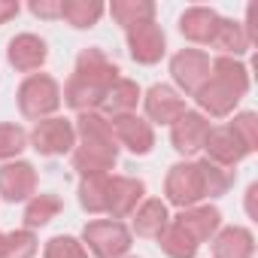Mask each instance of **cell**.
Returning <instances> with one entry per match:
<instances>
[{
	"label": "cell",
	"instance_id": "obj_1",
	"mask_svg": "<svg viewBox=\"0 0 258 258\" xmlns=\"http://www.w3.org/2000/svg\"><path fill=\"white\" fill-rule=\"evenodd\" d=\"M231 185H234V170L216 167L213 161L201 158V161L173 164L164 179V195H167V204L188 210L207 198H222Z\"/></svg>",
	"mask_w": 258,
	"mask_h": 258
},
{
	"label": "cell",
	"instance_id": "obj_2",
	"mask_svg": "<svg viewBox=\"0 0 258 258\" xmlns=\"http://www.w3.org/2000/svg\"><path fill=\"white\" fill-rule=\"evenodd\" d=\"M118 67L103 55V49L88 46L79 52L76 67L64 85V103L76 112H97V106L103 103L106 91L112 88V82L118 79Z\"/></svg>",
	"mask_w": 258,
	"mask_h": 258
},
{
	"label": "cell",
	"instance_id": "obj_3",
	"mask_svg": "<svg viewBox=\"0 0 258 258\" xmlns=\"http://www.w3.org/2000/svg\"><path fill=\"white\" fill-rule=\"evenodd\" d=\"M76 146H73V170L85 176H103L118 161V143L112 137L109 118L100 112H79L76 121Z\"/></svg>",
	"mask_w": 258,
	"mask_h": 258
},
{
	"label": "cell",
	"instance_id": "obj_4",
	"mask_svg": "<svg viewBox=\"0 0 258 258\" xmlns=\"http://www.w3.org/2000/svg\"><path fill=\"white\" fill-rule=\"evenodd\" d=\"M246 91H249V70L237 58L219 55L216 61H210V76L198 88L195 100L201 106V115L225 118L246 97Z\"/></svg>",
	"mask_w": 258,
	"mask_h": 258
},
{
	"label": "cell",
	"instance_id": "obj_5",
	"mask_svg": "<svg viewBox=\"0 0 258 258\" xmlns=\"http://www.w3.org/2000/svg\"><path fill=\"white\" fill-rule=\"evenodd\" d=\"M219 228H222V213L210 204H198L179 210V216H170L164 234L158 237V246L167 258H195L201 243L213 240Z\"/></svg>",
	"mask_w": 258,
	"mask_h": 258
},
{
	"label": "cell",
	"instance_id": "obj_6",
	"mask_svg": "<svg viewBox=\"0 0 258 258\" xmlns=\"http://www.w3.org/2000/svg\"><path fill=\"white\" fill-rule=\"evenodd\" d=\"M16 100H19V112L25 118L43 121V118H52V112L61 106V85L49 73H31L19 85Z\"/></svg>",
	"mask_w": 258,
	"mask_h": 258
},
{
	"label": "cell",
	"instance_id": "obj_7",
	"mask_svg": "<svg viewBox=\"0 0 258 258\" xmlns=\"http://www.w3.org/2000/svg\"><path fill=\"white\" fill-rule=\"evenodd\" d=\"M82 246L94 258H124L131 249V231L115 219H94L82 228Z\"/></svg>",
	"mask_w": 258,
	"mask_h": 258
},
{
	"label": "cell",
	"instance_id": "obj_8",
	"mask_svg": "<svg viewBox=\"0 0 258 258\" xmlns=\"http://www.w3.org/2000/svg\"><path fill=\"white\" fill-rule=\"evenodd\" d=\"M28 143L46 155V158H55V155H67L73 152L76 146V127L70 118H61V115H52V118H43L34 124V131L28 134Z\"/></svg>",
	"mask_w": 258,
	"mask_h": 258
},
{
	"label": "cell",
	"instance_id": "obj_9",
	"mask_svg": "<svg viewBox=\"0 0 258 258\" xmlns=\"http://www.w3.org/2000/svg\"><path fill=\"white\" fill-rule=\"evenodd\" d=\"M170 76L179 85V91H185V94L195 97L198 88L210 76V55L201 52V49H179L170 58Z\"/></svg>",
	"mask_w": 258,
	"mask_h": 258
},
{
	"label": "cell",
	"instance_id": "obj_10",
	"mask_svg": "<svg viewBox=\"0 0 258 258\" xmlns=\"http://www.w3.org/2000/svg\"><path fill=\"white\" fill-rule=\"evenodd\" d=\"M109 127H112V137L118 146H124L131 155H149L152 146H155V131H152V124L134 112H127V115H115L109 118Z\"/></svg>",
	"mask_w": 258,
	"mask_h": 258
},
{
	"label": "cell",
	"instance_id": "obj_11",
	"mask_svg": "<svg viewBox=\"0 0 258 258\" xmlns=\"http://www.w3.org/2000/svg\"><path fill=\"white\" fill-rule=\"evenodd\" d=\"M204 152H207V161H213L216 167H225V170H234V164H240L246 155H252L243 140L234 134L231 124H216L210 127L207 134V143H204Z\"/></svg>",
	"mask_w": 258,
	"mask_h": 258
},
{
	"label": "cell",
	"instance_id": "obj_12",
	"mask_svg": "<svg viewBox=\"0 0 258 258\" xmlns=\"http://www.w3.org/2000/svg\"><path fill=\"white\" fill-rule=\"evenodd\" d=\"M124 37H127V52H131V58L137 64H146V67L158 64L167 52V37H164L161 25H155V22H143L137 28H127Z\"/></svg>",
	"mask_w": 258,
	"mask_h": 258
},
{
	"label": "cell",
	"instance_id": "obj_13",
	"mask_svg": "<svg viewBox=\"0 0 258 258\" xmlns=\"http://www.w3.org/2000/svg\"><path fill=\"white\" fill-rule=\"evenodd\" d=\"M210 118L195 112V109H185L173 124H170V143L179 155H198L207 143V134H210Z\"/></svg>",
	"mask_w": 258,
	"mask_h": 258
},
{
	"label": "cell",
	"instance_id": "obj_14",
	"mask_svg": "<svg viewBox=\"0 0 258 258\" xmlns=\"http://www.w3.org/2000/svg\"><path fill=\"white\" fill-rule=\"evenodd\" d=\"M143 109H146L149 124H152V121H155V124H173L188 106H185V100L179 97V91H176L173 85L155 82V85L146 91V97H143Z\"/></svg>",
	"mask_w": 258,
	"mask_h": 258
},
{
	"label": "cell",
	"instance_id": "obj_15",
	"mask_svg": "<svg viewBox=\"0 0 258 258\" xmlns=\"http://www.w3.org/2000/svg\"><path fill=\"white\" fill-rule=\"evenodd\" d=\"M37 195V170L28 161H7L0 167V198L19 204Z\"/></svg>",
	"mask_w": 258,
	"mask_h": 258
},
{
	"label": "cell",
	"instance_id": "obj_16",
	"mask_svg": "<svg viewBox=\"0 0 258 258\" xmlns=\"http://www.w3.org/2000/svg\"><path fill=\"white\" fill-rule=\"evenodd\" d=\"M46 58H49V46H46V40L37 37V34H19V37H13L10 46H7V61H10L19 73H34V70H40V67L46 64Z\"/></svg>",
	"mask_w": 258,
	"mask_h": 258
},
{
	"label": "cell",
	"instance_id": "obj_17",
	"mask_svg": "<svg viewBox=\"0 0 258 258\" xmlns=\"http://www.w3.org/2000/svg\"><path fill=\"white\" fill-rule=\"evenodd\" d=\"M210 246H213V258H252L255 255V237L243 225L219 228Z\"/></svg>",
	"mask_w": 258,
	"mask_h": 258
},
{
	"label": "cell",
	"instance_id": "obj_18",
	"mask_svg": "<svg viewBox=\"0 0 258 258\" xmlns=\"http://www.w3.org/2000/svg\"><path fill=\"white\" fill-rule=\"evenodd\" d=\"M112 191H115V176H109V173L85 176V179H79V207L91 216H100V213L109 216Z\"/></svg>",
	"mask_w": 258,
	"mask_h": 258
},
{
	"label": "cell",
	"instance_id": "obj_19",
	"mask_svg": "<svg viewBox=\"0 0 258 258\" xmlns=\"http://www.w3.org/2000/svg\"><path fill=\"white\" fill-rule=\"evenodd\" d=\"M219 13L210 10V7H188L182 16H179V34L188 40V43H201V46H210L216 28H219Z\"/></svg>",
	"mask_w": 258,
	"mask_h": 258
},
{
	"label": "cell",
	"instance_id": "obj_20",
	"mask_svg": "<svg viewBox=\"0 0 258 258\" xmlns=\"http://www.w3.org/2000/svg\"><path fill=\"white\" fill-rule=\"evenodd\" d=\"M137 103H140V85H137L134 79L118 76V79L112 82V88L106 91L103 103L97 106V112H100L103 118H115V115H127V112H134V109H137Z\"/></svg>",
	"mask_w": 258,
	"mask_h": 258
},
{
	"label": "cell",
	"instance_id": "obj_21",
	"mask_svg": "<svg viewBox=\"0 0 258 258\" xmlns=\"http://www.w3.org/2000/svg\"><path fill=\"white\" fill-rule=\"evenodd\" d=\"M134 234L137 237H146V240H158L170 222V213H167V204L158 201V198H146L134 213Z\"/></svg>",
	"mask_w": 258,
	"mask_h": 258
},
{
	"label": "cell",
	"instance_id": "obj_22",
	"mask_svg": "<svg viewBox=\"0 0 258 258\" xmlns=\"http://www.w3.org/2000/svg\"><path fill=\"white\" fill-rule=\"evenodd\" d=\"M146 198V182L134 179V176H115V191H112V207H109V219L121 222L124 216H131Z\"/></svg>",
	"mask_w": 258,
	"mask_h": 258
},
{
	"label": "cell",
	"instance_id": "obj_23",
	"mask_svg": "<svg viewBox=\"0 0 258 258\" xmlns=\"http://www.w3.org/2000/svg\"><path fill=\"white\" fill-rule=\"evenodd\" d=\"M210 46L219 49L225 58H240V55L249 52L252 43H249V37H246V31H243L240 22H234V19H219V28H216V34H213Z\"/></svg>",
	"mask_w": 258,
	"mask_h": 258
},
{
	"label": "cell",
	"instance_id": "obj_24",
	"mask_svg": "<svg viewBox=\"0 0 258 258\" xmlns=\"http://www.w3.org/2000/svg\"><path fill=\"white\" fill-rule=\"evenodd\" d=\"M103 13H106V7L100 0H61V19L76 31L94 28Z\"/></svg>",
	"mask_w": 258,
	"mask_h": 258
},
{
	"label": "cell",
	"instance_id": "obj_25",
	"mask_svg": "<svg viewBox=\"0 0 258 258\" xmlns=\"http://www.w3.org/2000/svg\"><path fill=\"white\" fill-rule=\"evenodd\" d=\"M109 16L115 25H121L127 31V28H137L143 22H155V4L152 0H112Z\"/></svg>",
	"mask_w": 258,
	"mask_h": 258
},
{
	"label": "cell",
	"instance_id": "obj_26",
	"mask_svg": "<svg viewBox=\"0 0 258 258\" xmlns=\"http://www.w3.org/2000/svg\"><path fill=\"white\" fill-rule=\"evenodd\" d=\"M61 198L58 195H34L31 201H28V207H25V228L28 231H34V228H46L58 213H61Z\"/></svg>",
	"mask_w": 258,
	"mask_h": 258
},
{
	"label": "cell",
	"instance_id": "obj_27",
	"mask_svg": "<svg viewBox=\"0 0 258 258\" xmlns=\"http://www.w3.org/2000/svg\"><path fill=\"white\" fill-rule=\"evenodd\" d=\"M37 249H40L37 234L28 228H19L0 237V258H34Z\"/></svg>",
	"mask_w": 258,
	"mask_h": 258
},
{
	"label": "cell",
	"instance_id": "obj_28",
	"mask_svg": "<svg viewBox=\"0 0 258 258\" xmlns=\"http://www.w3.org/2000/svg\"><path fill=\"white\" fill-rule=\"evenodd\" d=\"M28 149V131L16 121L0 124V161H13Z\"/></svg>",
	"mask_w": 258,
	"mask_h": 258
},
{
	"label": "cell",
	"instance_id": "obj_29",
	"mask_svg": "<svg viewBox=\"0 0 258 258\" xmlns=\"http://www.w3.org/2000/svg\"><path fill=\"white\" fill-rule=\"evenodd\" d=\"M43 258H88V252H85V246H82L76 237L58 234V237H52V240L46 243Z\"/></svg>",
	"mask_w": 258,
	"mask_h": 258
},
{
	"label": "cell",
	"instance_id": "obj_30",
	"mask_svg": "<svg viewBox=\"0 0 258 258\" xmlns=\"http://www.w3.org/2000/svg\"><path fill=\"white\" fill-rule=\"evenodd\" d=\"M228 124L234 127V134L243 140V146H246L249 152L258 149V115H255V112H237L234 121H228Z\"/></svg>",
	"mask_w": 258,
	"mask_h": 258
},
{
	"label": "cell",
	"instance_id": "obj_31",
	"mask_svg": "<svg viewBox=\"0 0 258 258\" xmlns=\"http://www.w3.org/2000/svg\"><path fill=\"white\" fill-rule=\"evenodd\" d=\"M28 10L37 19H61V0H34Z\"/></svg>",
	"mask_w": 258,
	"mask_h": 258
},
{
	"label": "cell",
	"instance_id": "obj_32",
	"mask_svg": "<svg viewBox=\"0 0 258 258\" xmlns=\"http://www.w3.org/2000/svg\"><path fill=\"white\" fill-rule=\"evenodd\" d=\"M19 4H16V0H0V25H7L10 19H16L19 16Z\"/></svg>",
	"mask_w": 258,
	"mask_h": 258
},
{
	"label": "cell",
	"instance_id": "obj_33",
	"mask_svg": "<svg viewBox=\"0 0 258 258\" xmlns=\"http://www.w3.org/2000/svg\"><path fill=\"white\" fill-rule=\"evenodd\" d=\"M255 195H258V185L252 182L249 188H246V210H249V216L255 219Z\"/></svg>",
	"mask_w": 258,
	"mask_h": 258
},
{
	"label": "cell",
	"instance_id": "obj_34",
	"mask_svg": "<svg viewBox=\"0 0 258 258\" xmlns=\"http://www.w3.org/2000/svg\"><path fill=\"white\" fill-rule=\"evenodd\" d=\"M124 258H137V255H124Z\"/></svg>",
	"mask_w": 258,
	"mask_h": 258
}]
</instances>
